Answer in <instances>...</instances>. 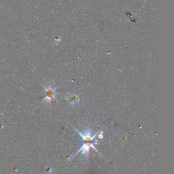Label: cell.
Wrapping results in <instances>:
<instances>
[{
  "label": "cell",
  "instance_id": "obj_2",
  "mask_svg": "<svg viewBox=\"0 0 174 174\" xmlns=\"http://www.w3.org/2000/svg\"><path fill=\"white\" fill-rule=\"evenodd\" d=\"M44 90H45V93H46V97L45 98L43 99V101H42V102H44V101H45L46 100L48 101V102L51 104V101L53 99H56V95L57 93L56 92V89H57V87L55 88H53L51 86V84H50V85L46 87L45 86H43Z\"/></svg>",
  "mask_w": 174,
  "mask_h": 174
},
{
  "label": "cell",
  "instance_id": "obj_1",
  "mask_svg": "<svg viewBox=\"0 0 174 174\" xmlns=\"http://www.w3.org/2000/svg\"><path fill=\"white\" fill-rule=\"evenodd\" d=\"M74 129L77 131L79 133V135L81 136L82 138V146L80 150L77 152L75 154V155H73L72 156H70V157H69L68 159H71L72 158L74 157V156H76L77 154L79 153L80 152L82 151V152H83V155H85L86 156H88V153H89V150H90V148H92L93 149V150H95L96 152H97L99 154V155H101V153H99V152L97 150L96 148L95 147V145L97 144H98L99 141L97 140H95V137L97 136V135L99 133V131L97 133H95V135H92L90 131H86L85 133H82L80 132H79V131L77 130L76 128H74Z\"/></svg>",
  "mask_w": 174,
  "mask_h": 174
},
{
  "label": "cell",
  "instance_id": "obj_3",
  "mask_svg": "<svg viewBox=\"0 0 174 174\" xmlns=\"http://www.w3.org/2000/svg\"><path fill=\"white\" fill-rule=\"evenodd\" d=\"M67 100H68L69 103L71 104V105H75L76 103L81 102L83 99L80 97L76 95H69L67 97Z\"/></svg>",
  "mask_w": 174,
  "mask_h": 174
}]
</instances>
